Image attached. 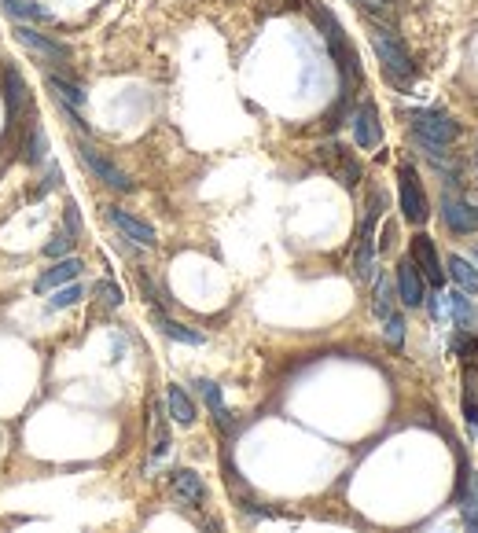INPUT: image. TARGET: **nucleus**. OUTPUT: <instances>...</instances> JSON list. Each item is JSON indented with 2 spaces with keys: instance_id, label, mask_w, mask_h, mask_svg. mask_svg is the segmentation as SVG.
Here are the masks:
<instances>
[{
  "instance_id": "a878e982",
  "label": "nucleus",
  "mask_w": 478,
  "mask_h": 533,
  "mask_svg": "<svg viewBox=\"0 0 478 533\" xmlns=\"http://www.w3.org/2000/svg\"><path fill=\"white\" fill-rule=\"evenodd\" d=\"M383 335H387L390 346H401V339H405V320H401L398 313H390V317H387V331H383Z\"/></svg>"
},
{
  "instance_id": "0eeeda50",
  "label": "nucleus",
  "mask_w": 478,
  "mask_h": 533,
  "mask_svg": "<svg viewBox=\"0 0 478 533\" xmlns=\"http://www.w3.org/2000/svg\"><path fill=\"white\" fill-rule=\"evenodd\" d=\"M412 265L420 269V276L427 284H434V287L445 284V269H442V261H438V247H434L431 236L412 239Z\"/></svg>"
},
{
  "instance_id": "4be33fe9",
  "label": "nucleus",
  "mask_w": 478,
  "mask_h": 533,
  "mask_svg": "<svg viewBox=\"0 0 478 533\" xmlns=\"http://www.w3.org/2000/svg\"><path fill=\"white\" fill-rule=\"evenodd\" d=\"M155 324H159L162 335H170V339H177V342H188V346H199V342H203V335H199V331L184 328V324H177V320H170V317H162V313H155Z\"/></svg>"
},
{
  "instance_id": "5701e85b",
  "label": "nucleus",
  "mask_w": 478,
  "mask_h": 533,
  "mask_svg": "<svg viewBox=\"0 0 478 533\" xmlns=\"http://www.w3.org/2000/svg\"><path fill=\"white\" fill-rule=\"evenodd\" d=\"M464 519H467V530H471V533H478V475H471V478H467Z\"/></svg>"
},
{
  "instance_id": "a211bd4d",
  "label": "nucleus",
  "mask_w": 478,
  "mask_h": 533,
  "mask_svg": "<svg viewBox=\"0 0 478 533\" xmlns=\"http://www.w3.org/2000/svg\"><path fill=\"white\" fill-rule=\"evenodd\" d=\"M166 401H170L173 420L181 423V427H192V423H195V405H192V397L184 394V386L173 383L170 390H166Z\"/></svg>"
},
{
  "instance_id": "6ab92c4d",
  "label": "nucleus",
  "mask_w": 478,
  "mask_h": 533,
  "mask_svg": "<svg viewBox=\"0 0 478 533\" xmlns=\"http://www.w3.org/2000/svg\"><path fill=\"white\" fill-rule=\"evenodd\" d=\"M449 265V276H453L456 284H460V291H471V295H478V269L471 265L467 258H460V254H453V258L445 261Z\"/></svg>"
},
{
  "instance_id": "cd10ccee",
  "label": "nucleus",
  "mask_w": 478,
  "mask_h": 533,
  "mask_svg": "<svg viewBox=\"0 0 478 533\" xmlns=\"http://www.w3.org/2000/svg\"><path fill=\"white\" fill-rule=\"evenodd\" d=\"M70 247H74V239H70V236H56V239H52V243L45 247V254H48V258H63V254H67Z\"/></svg>"
},
{
  "instance_id": "ddd939ff",
  "label": "nucleus",
  "mask_w": 478,
  "mask_h": 533,
  "mask_svg": "<svg viewBox=\"0 0 478 533\" xmlns=\"http://www.w3.org/2000/svg\"><path fill=\"white\" fill-rule=\"evenodd\" d=\"M398 295L409 309H416L423 302V276H420V269L412 265V258L398 261Z\"/></svg>"
},
{
  "instance_id": "f3484780",
  "label": "nucleus",
  "mask_w": 478,
  "mask_h": 533,
  "mask_svg": "<svg viewBox=\"0 0 478 533\" xmlns=\"http://www.w3.org/2000/svg\"><path fill=\"white\" fill-rule=\"evenodd\" d=\"M357 12L365 15V23L379 26H398V4L394 0H353Z\"/></svg>"
},
{
  "instance_id": "f8f14e48",
  "label": "nucleus",
  "mask_w": 478,
  "mask_h": 533,
  "mask_svg": "<svg viewBox=\"0 0 478 533\" xmlns=\"http://www.w3.org/2000/svg\"><path fill=\"white\" fill-rule=\"evenodd\" d=\"M170 489H173V500H181V504H188V508L206 504V486L195 471H173Z\"/></svg>"
},
{
  "instance_id": "39448f33",
  "label": "nucleus",
  "mask_w": 478,
  "mask_h": 533,
  "mask_svg": "<svg viewBox=\"0 0 478 533\" xmlns=\"http://www.w3.org/2000/svg\"><path fill=\"white\" fill-rule=\"evenodd\" d=\"M15 37H19V45H23L26 52H34L41 63H70V48L52 41L48 34H37L34 26L19 23L15 26Z\"/></svg>"
},
{
  "instance_id": "aec40b11",
  "label": "nucleus",
  "mask_w": 478,
  "mask_h": 533,
  "mask_svg": "<svg viewBox=\"0 0 478 533\" xmlns=\"http://www.w3.org/2000/svg\"><path fill=\"white\" fill-rule=\"evenodd\" d=\"M48 89L56 92V100L63 103V107H70V111H81V107H85V92H81L78 85L63 81L59 74H48Z\"/></svg>"
},
{
  "instance_id": "7ed1b4c3",
  "label": "nucleus",
  "mask_w": 478,
  "mask_h": 533,
  "mask_svg": "<svg viewBox=\"0 0 478 533\" xmlns=\"http://www.w3.org/2000/svg\"><path fill=\"white\" fill-rule=\"evenodd\" d=\"M313 15H317L320 30H324V37H328V48H331V56H335V63H339L342 78L357 81L361 78V67H357V52H353V45L346 41V30H342V26L335 23V15L324 12V8H317Z\"/></svg>"
},
{
  "instance_id": "f257e3e1",
  "label": "nucleus",
  "mask_w": 478,
  "mask_h": 533,
  "mask_svg": "<svg viewBox=\"0 0 478 533\" xmlns=\"http://www.w3.org/2000/svg\"><path fill=\"white\" fill-rule=\"evenodd\" d=\"M372 30V48H376L379 63H383V74H387L390 85H398V89H409L412 78H416V67H412V56L401 34L394 26H379V23H368Z\"/></svg>"
},
{
  "instance_id": "9d476101",
  "label": "nucleus",
  "mask_w": 478,
  "mask_h": 533,
  "mask_svg": "<svg viewBox=\"0 0 478 533\" xmlns=\"http://www.w3.org/2000/svg\"><path fill=\"white\" fill-rule=\"evenodd\" d=\"M442 217L445 225L467 236V232H478V206L464 203V199H456V195H445L442 199Z\"/></svg>"
},
{
  "instance_id": "dca6fc26",
  "label": "nucleus",
  "mask_w": 478,
  "mask_h": 533,
  "mask_svg": "<svg viewBox=\"0 0 478 533\" xmlns=\"http://www.w3.org/2000/svg\"><path fill=\"white\" fill-rule=\"evenodd\" d=\"M4 100H8V122H19V114L26 111V103H30V96H26V81L23 74L15 67L4 70Z\"/></svg>"
},
{
  "instance_id": "c85d7f7f",
  "label": "nucleus",
  "mask_w": 478,
  "mask_h": 533,
  "mask_svg": "<svg viewBox=\"0 0 478 533\" xmlns=\"http://www.w3.org/2000/svg\"><path fill=\"white\" fill-rule=\"evenodd\" d=\"M100 295H103V302H107V306H122V291H118V287L111 284V280H100Z\"/></svg>"
},
{
  "instance_id": "412c9836",
  "label": "nucleus",
  "mask_w": 478,
  "mask_h": 533,
  "mask_svg": "<svg viewBox=\"0 0 478 533\" xmlns=\"http://www.w3.org/2000/svg\"><path fill=\"white\" fill-rule=\"evenodd\" d=\"M203 386V397H206V405H210V412H214V420L221 431H232V412L225 409V401H221V390H217V383H199Z\"/></svg>"
},
{
  "instance_id": "7c9ffc66",
  "label": "nucleus",
  "mask_w": 478,
  "mask_h": 533,
  "mask_svg": "<svg viewBox=\"0 0 478 533\" xmlns=\"http://www.w3.org/2000/svg\"><path fill=\"white\" fill-rule=\"evenodd\" d=\"M475 258H478V250H475Z\"/></svg>"
},
{
  "instance_id": "f03ea898",
  "label": "nucleus",
  "mask_w": 478,
  "mask_h": 533,
  "mask_svg": "<svg viewBox=\"0 0 478 533\" xmlns=\"http://www.w3.org/2000/svg\"><path fill=\"white\" fill-rule=\"evenodd\" d=\"M412 133L420 140V148H449L460 137V125L449 114L438 111H412Z\"/></svg>"
},
{
  "instance_id": "1a4fd4ad",
  "label": "nucleus",
  "mask_w": 478,
  "mask_h": 533,
  "mask_svg": "<svg viewBox=\"0 0 478 533\" xmlns=\"http://www.w3.org/2000/svg\"><path fill=\"white\" fill-rule=\"evenodd\" d=\"M353 140H357V148H379V140H383V129H379V111L376 103H361L357 114H353Z\"/></svg>"
},
{
  "instance_id": "20e7f679",
  "label": "nucleus",
  "mask_w": 478,
  "mask_h": 533,
  "mask_svg": "<svg viewBox=\"0 0 478 533\" xmlns=\"http://www.w3.org/2000/svg\"><path fill=\"white\" fill-rule=\"evenodd\" d=\"M78 155H81V162H85V166H89L103 184H107V188H114V192H133V181L126 177V170H118V166H114L100 148H92V144L78 140Z\"/></svg>"
},
{
  "instance_id": "2eb2a0df",
  "label": "nucleus",
  "mask_w": 478,
  "mask_h": 533,
  "mask_svg": "<svg viewBox=\"0 0 478 533\" xmlns=\"http://www.w3.org/2000/svg\"><path fill=\"white\" fill-rule=\"evenodd\" d=\"M320 159H324V166H328V170L335 173L346 188H353V184L361 181V166L350 159V151L346 148H324L320 151Z\"/></svg>"
},
{
  "instance_id": "b1692460",
  "label": "nucleus",
  "mask_w": 478,
  "mask_h": 533,
  "mask_svg": "<svg viewBox=\"0 0 478 533\" xmlns=\"http://www.w3.org/2000/svg\"><path fill=\"white\" fill-rule=\"evenodd\" d=\"M372 309H376L383 320L394 313V291H390V280H379L376 284V302H372Z\"/></svg>"
},
{
  "instance_id": "bb28decb",
  "label": "nucleus",
  "mask_w": 478,
  "mask_h": 533,
  "mask_svg": "<svg viewBox=\"0 0 478 533\" xmlns=\"http://www.w3.org/2000/svg\"><path fill=\"white\" fill-rule=\"evenodd\" d=\"M45 151H48V137H45V129L37 125L34 140H30V162H41V159H45Z\"/></svg>"
},
{
  "instance_id": "c756f323",
  "label": "nucleus",
  "mask_w": 478,
  "mask_h": 533,
  "mask_svg": "<svg viewBox=\"0 0 478 533\" xmlns=\"http://www.w3.org/2000/svg\"><path fill=\"white\" fill-rule=\"evenodd\" d=\"M67 228L74 232V236L81 232V214H78V206H74V203L67 206Z\"/></svg>"
},
{
  "instance_id": "393cba45",
  "label": "nucleus",
  "mask_w": 478,
  "mask_h": 533,
  "mask_svg": "<svg viewBox=\"0 0 478 533\" xmlns=\"http://www.w3.org/2000/svg\"><path fill=\"white\" fill-rule=\"evenodd\" d=\"M81 295H85V287H81V284L59 287L56 298H52V309H67V306H74V302H81Z\"/></svg>"
},
{
  "instance_id": "9b49d317",
  "label": "nucleus",
  "mask_w": 478,
  "mask_h": 533,
  "mask_svg": "<svg viewBox=\"0 0 478 533\" xmlns=\"http://www.w3.org/2000/svg\"><path fill=\"white\" fill-rule=\"evenodd\" d=\"M85 269L78 258H59L52 269H45V273L37 276V284H34V291L37 295H45V291H52V287H67V284H74L78 280V273Z\"/></svg>"
},
{
  "instance_id": "4468645a",
  "label": "nucleus",
  "mask_w": 478,
  "mask_h": 533,
  "mask_svg": "<svg viewBox=\"0 0 478 533\" xmlns=\"http://www.w3.org/2000/svg\"><path fill=\"white\" fill-rule=\"evenodd\" d=\"M383 210V195L372 199V214H368L365 228H361V247H357V276L372 273V247H376V214Z\"/></svg>"
},
{
  "instance_id": "423d86ee",
  "label": "nucleus",
  "mask_w": 478,
  "mask_h": 533,
  "mask_svg": "<svg viewBox=\"0 0 478 533\" xmlns=\"http://www.w3.org/2000/svg\"><path fill=\"white\" fill-rule=\"evenodd\" d=\"M401 214H405V221H412V225H423L427 217H431V210H427V195H423L420 188V177H416V170H401Z\"/></svg>"
},
{
  "instance_id": "6e6552de",
  "label": "nucleus",
  "mask_w": 478,
  "mask_h": 533,
  "mask_svg": "<svg viewBox=\"0 0 478 533\" xmlns=\"http://www.w3.org/2000/svg\"><path fill=\"white\" fill-rule=\"evenodd\" d=\"M107 217H111V225L122 232L126 239H133V243H140V247H155L159 239H155V228L148 225V221H140L137 214H129V210H122V206H111L107 210Z\"/></svg>"
}]
</instances>
